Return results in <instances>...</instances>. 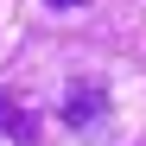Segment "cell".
Returning a JSON list of instances; mask_svg holds the SVG:
<instances>
[{"instance_id":"obj_2","label":"cell","mask_w":146,"mask_h":146,"mask_svg":"<svg viewBox=\"0 0 146 146\" xmlns=\"http://www.w3.org/2000/svg\"><path fill=\"white\" fill-rule=\"evenodd\" d=\"M0 127H13V102H7V95H0Z\"/></svg>"},{"instance_id":"obj_3","label":"cell","mask_w":146,"mask_h":146,"mask_svg":"<svg viewBox=\"0 0 146 146\" xmlns=\"http://www.w3.org/2000/svg\"><path fill=\"white\" fill-rule=\"evenodd\" d=\"M44 7H83V0H44Z\"/></svg>"},{"instance_id":"obj_1","label":"cell","mask_w":146,"mask_h":146,"mask_svg":"<svg viewBox=\"0 0 146 146\" xmlns=\"http://www.w3.org/2000/svg\"><path fill=\"white\" fill-rule=\"evenodd\" d=\"M108 121V89L102 83H70L64 89V127L70 133H102Z\"/></svg>"}]
</instances>
